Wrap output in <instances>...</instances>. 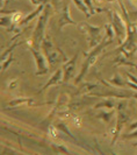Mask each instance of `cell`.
Segmentation results:
<instances>
[{"label":"cell","mask_w":137,"mask_h":155,"mask_svg":"<svg viewBox=\"0 0 137 155\" xmlns=\"http://www.w3.org/2000/svg\"><path fill=\"white\" fill-rule=\"evenodd\" d=\"M114 36H115L114 28H113L112 23H109V25L106 26V35L102 38V40L100 41L97 46L93 48V50H92L91 53L86 56V60H85L84 63H83V65H81L80 72H79V75L77 76L76 81H75L76 84L81 82V79L84 78V76L86 75V72L88 71V69L95 63L98 56L101 54V51H102L107 46H109V45H112V43L114 42Z\"/></svg>","instance_id":"cell-1"},{"label":"cell","mask_w":137,"mask_h":155,"mask_svg":"<svg viewBox=\"0 0 137 155\" xmlns=\"http://www.w3.org/2000/svg\"><path fill=\"white\" fill-rule=\"evenodd\" d=\"M119 4L122 9V13L124 14V20L127 23V38L123 41V43L120 45V47L114 51L115 53H123L126 57L131 58L137 50V26L130 21L129 14H128L127 9L124 8L121 0H119Z\"/></svg>","instance_id":"cell-2"},{"label":"cell","mask_w":137,"mask_h":155,"mask_svg":"<svg viewBox=\"0 0 137 155\" xmlns=\"http://www.w3.org/2000/svg\"><path fill=\"white\" fill-rule=\"evenodd\" d=\"M49 16H50V5H46L43 9V12L38 15L37 23H36L34 33H33V47L37 50H40V48L42 46V42H43V39H44L46 26L48 20H49Z\"/></svg>","instance_id":"cell-3"},{"label":"cell","mask_w":137,"mask_h":155,"mask_svg":"<svg viewBox=\"0 0 137 155\" xmlns=\"http://www.w3.org/2000/svg\"><path fill=\"white\" fill-rule=\"evenodd\" d=\"M112 18V26L115 31V39L119 45H122L123 41L127 38V23H124L126 20H123L121 16L119 15L117 12H113L110 14Z\"/></svg>","instance_id":"cell-4"},{"label":"cell","mask_w":137,"mask_h":155,"mask_svg":"<svg viewBox=\"0 0 137 155\" xmlns=\"http://www.w3.org/2000/svg\"><path fill=\"white\" fill-rule=\"evenodd\" d=\"M126 103H119L117 104V117H116V126H115V131L114 135H113V139H112V145H114L115 141L117 140L120 133H121L122 128L124 127V125H127V123L129 121L130 117L127 114L126 112Z\"/></svg>","instance_id":"cell-5"},{"label":"cell","mask_w":137,"mask_h":155,"mask_svg":"<svg viewBox=\"0 0 137 155\" xmlns=\"http://www.w3.org/2000/svg\"><path fill=\"white\" fill-rule=\"evenodd\" d=\"M31 55L34 56V60L36 63V75L37 76H43L48 74L49 71V65H48V58L43 53H41L40 50L35 49L34 47H30Z\"/></svg>","instance_id":"cell-6"},{"label":"cell","mask_w":137,"mask_h":155,"mask_svg":"<svg viewBox=\"0 0 137 155\" xmlns=\"http://www.w3.org/2000/svg\"><path fill=\"white\" fill-rule=\"evenodd\" d=\"M78 27L80 29H85V31L87 33V38H88V42H90L91 48H94L102 40H100V36H101V28L100 27H94L87 22H80Z\"/></svg>","instance_id":"cell-7"},{"label":"cell","mask_w":137,"mask_h":155,"mask_svg":"<svg viewBox=\"0 0 137 155\" xmlns=\"http://www.w3.org/2000/svg\"><path fill=\"white\" fill-rule=\"evenodd\" d=\"M78 58V55H75L72 58H70L68 61L64 63L63 65V83H68L71 78L75 76L76 74V62Z\"/></svg>","instance_id":"cell-8"},{"label":"cell","mask_w":137,"mask_h":155,"mask_svg":"<svg viewBox=\"0 0 137 155\" xmlns=\"http://www.w3.org/2000/svg\"><path fill=\"white\" fill-rule=\"evenodd\" d=\"M66 25H73L77 26V22L75 20H72V18L70 15V7H68V4L66 1L63 2V8L61 11V16H59V20H58V29L62 31L64 28V26Z\"/></svg>","instance_id":"cell-9"},{"label":"cell","mask_w":137,"mask_h":155,"mask_svg":"<svg viewBox=\"0 0 137 155\" xmlns=\"http://www.w3.org/2000/svg\"><path fill=\"white\" fill-rule=\"evenodd\" d=\"M61 82H63V69H58L55 74H53V76H51V78L46 82V84H44V86L38 91L37 93H41V92H43L44 90H46L49 86H51V85H57V84H59Z\"/></svg>","instance_id":"cell-10"},{"label":"cell","mask_w":137,"mask_h":155,"mask_svg":"<svg viewBox=\"0 0 137 155\" xmlns=\"http://www.w3.org/2000/svg\"><path fill=\"white\" fill-rule=\"evenodd\" d=\"M44 7H46L44 5H40V6H37V8H36V9L34 11V12H31L29 15H27L26 18H24V19H23V20H21V22H20V23H21V25L23 26V25H26V23H28L29 21H31V20H33V19H34L35 16L40 15V14H41V13L43 12Z\"/></svg>","instance_id":"cell-11"},{"label":"cell","mask_w":137,"mask_h":155,"mask_svg":"<svg viewBox=\"0 0 137 155\" xmlns=\"http://www.w3.org/2000/svg\"><path fill=\"white\" fill-rule=\"evenodd\" d=\"M72 1L76 4L77 7L79 8V9L84 13L85 15L87 16V18H90V16H91V14H90V9H88V7L86 6V4H85L83 0H72Z\"/></svg>","instance_id":"cell-12"},{"label":"cell","mask_w":137,"mask_h":155,"mask_svg":"<svg viewBox=\"0 0 137 155\" xmlns=\"http://www.w3.org/2000/svg\"><path fill=\"white\" fill-rule=\"evenodd\" d=\"M115 101L113 99H107V101H104L99 103V104H97L94 107L95 109H100V107H106V109H114L115 107Z\"/></svg>","instance_id":"cell-13"},{"label":"cell","mask_w":137,"mask_h":155,"mask_svg":"<svg viewBox=\"0 0 137 155\" xmlns=\"http://www.w3.org/2000/svg\"><path fill=\"white\" fill-rule=\"evenodd\" d=\"M51 148L55 153H59V154H71V152L66 147H64L63 145H57V143H51Z\"/></svg>","instance_id":"cell-14"},{"label":"cell","mask_w":137,"mask_h":155,"mask_svg":"<svg viewBox=\"0 0 137 155\" xmlns=\"http://www.w3.org/2000/svg\"><path fill=\"white\" fill-rule=\"evenodd\" d=\"M114 113H115V111L112 109L109 112H100L99 114H98V118L101 119V120H104L105 123H109V120L113 118Z\"/></svg>","instance_id":"cell-15"},{"label":"cell","mask_w":137,"mask_h":155,"mask_svg":"<svg viewBox=\"0 0 137 155\" xmlns=\"http://www.w3.org/2000/svg\"><path fill=\"white\" fill-rule=\"evenodd\" d=\"M33 98H16L14 101H9L7 105L8 106H18L20 104H23V103H28V104H31L33 103Z\"/></svg>","instance_id":"cell-16"},{"label":"cell","mask_w":137,"mask_h":155,"mask_svg":"<svg viewBox=\"0 0 137 155\" xmlns=\"http://www.w3.org/2000/svg\"><path fill=\"white\" fill-rule=\"evenodd\" d=\"M56 128H58V130H61V131H63V132H65L66 133V135H68V137L73 140V141H76L77 142L76 138L72 135V133L68 131V128L66 127V125L65 124H63V123H57V124H56Z\"/></svg>","instance_id":"cell-17"},{"label":"cell","mask_w":137,"mask_h":155,"mask_svg":"<svg viewBox=\"0 0 137 155\" xmlns=\"http://www.w3.org/2000/svg\"><path fill=\"white\" fill-rule=\"evenodd\" d=\"M109 82H110L112 84H114L115 86H124L126 84H127V82L122 81V78L120 77V75H119V74H116L112 79H109Z\"/></svg>","instance_id":"cell-18"},{"label":"cell","mask_w":137,"mask_h":155,"mask_svg":"<svg viewBox=\"0 0 137 155\" xmlns=\"http://www.w3.org/2000/svg\"><path fill=\"white\" fill-rule=\"evenodd\" d=\"M20 43H21V42H16V43H14V45H13V46H11V47H9V48H8L7 50H6V51H5V53H4V54L1 55V61H2V62H4V61H5V60H6V58H7L8 54H11V53H12V50H14V48H15L16 46H19V45H20Z\"/></svg>","instance_id":"cell-19"},{"label":"cell","mask_w":137,"mask_h":155,"mask_svg":"<svg viewBox=\"0 0 137 155\" xmlns=\"http://www.w3.org/2000/svg\"><path fill=\"white\" fill-rule=\"evenodd\" d=\"M13 23V18L12 16H1V26L2 27H8Z\"/></svg>","instance_id":"cell-20"},{"label":"cell","mask_w":137,"mask_h":155,"mask_svg":"<svg viewBox=\"0 0 137 155\" xmlns=\"http://www.w3.org/2000/svg\"><path fill=\"white\" fill-rule=\"evenodd\" d=\"M12 62H13V55H11V56L8 57L7 61H4V62H2V65H1V70H2V71H5V70L8 68V65H9V64H11Z\"/></svg>","instance_id":"cell-21"},{"label":"cell","mask_w":137,"mask_h":155,"mask_svg":"<svg viewBox=\"0 0 137 155\" xmlns=\"http://www.w3.org/2000/svg\"><path fill=\"white\" fill-rule=\"evenodd\" d=\"M84 2L86 4V6L88 7V9H90V14H91V16L93 15V14H95V9H94V6H93V4H92L91 0H84Z\"/></svg>","instance_id":"cell-22"},{"label":"cell","mask_w":137,"mask_h":155,"mask_svg":"<svg viewBox=\"0 0 137 155\" xmlns=\"http://www.w3.org/2000/svg\"><path fill=\"white\" fill-rule=\"evenodd\" d=\"M122 138L123 139H135V138H137V130L132 131L131 133H128V134H124Z\"/></svg>","instance_id":"cell-23"},{"label":"cell","mask_w":137,"mask_h":155,"mask_svg":"<svg viewBox=\"0 0 137 155\" xmlns=\"http://www.w3.org/2000/svg\"><path fill=\"white\" fill-rule=\"evenodd\" d=\"M30 2L34 6H40V5H46L48 0H30Z\"/></svg>","instance_id":"cell-24"},{"label":"cell","mask_w":137,"mask_h":155,"mask_svg":"<svg viewBox=\"0 0 137 155\" xmlns=\"http://www.w3.org/2000/svg\"><path fill=\"white\" fill-rule=\"evenodd\" d=\"M134 128H137V121L132 123V124L129 125V130L130 131H134Z\"/></svg>","instance_id":"cell-25"},{"label":"cell","mask_w":137,"mask_h":155,"mask_svg":"<svg viewBox=\"0 0 137 155\" xmlns=\"http://www.w3.org/2000/svg\"><path fill=\"white\" fill-rule=\"evenodd\" d=\"M132 97H135V98H136V99H137V93H135V92L132 93Z\"/></svg>","instance_id":"cell-26"},{"label":"cell","mask_w":137,"mask_h":155,"mask_svg":"<svg viewBox=\"0 0 137 155\" xmlns=\"http://www.w3.org/2000/svg\"><path fill=\"white\" fill-rule=\"evenodd\" d=\"M136 26H137V23H136Z\"/></svg>","instance_id":"cell-27"}]
</instances>
